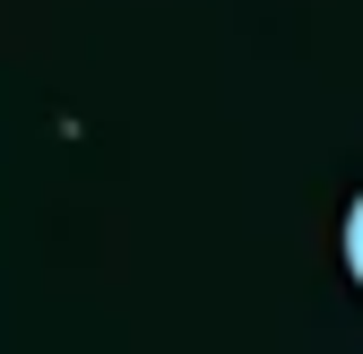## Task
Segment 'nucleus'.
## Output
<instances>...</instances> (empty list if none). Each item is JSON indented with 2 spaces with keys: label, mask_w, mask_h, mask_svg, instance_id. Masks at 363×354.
I'll use <instances>...</instances> for the list:
<instances>
[{
  "label": "nucleus",
  "mask_w": 363,
  "mask_h": 354,
  "mask_svg": "<svg viewBox=\"0 0 363 354\" xmlns=\"http://www.w3.org/2000/svg\"><path fill=\"white\" fill-rule=\"evenodd\" d=\"M346 268H354V285H363V190H354V207H346Z\"/></svg>",
  "instance_id": "f257e3e1"
}]
</instances>
